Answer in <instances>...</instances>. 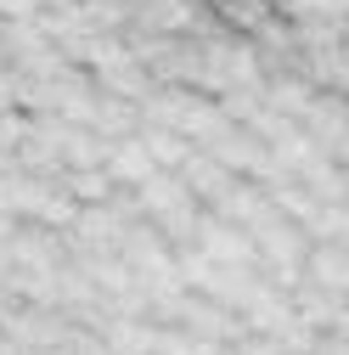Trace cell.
I'll return each mask as SVG.
<instances>
[{
  "label": "cell",
  "mask_w": 349,
  "mask_h": 355,
  "mask_svg": "<svg viewBox=\"0 0 349 355\" xmlns=\"http://www.w3.org/2000/svg\"><path fill=\"white\" fill-rule=\"evenodd\" d=\"M174 175H181V187H186L192 203H214V198H220V192L237 181V175H231L220 158H214V153H197V147H186V158L174 164Z\"/></svg>",
  "instance_id": "6da1fadb"
},
{
  "label": "cell",
  "mask_w": 349,
  "mask_h": 355,
  "mask_svg": "<svg viewBox=\"0 0 349 355\" xmlns=\"http://www.w3.org/2000/svg\"><path fill=\"white\" fill-rule=\"evenodd\" d=\"M129 23L136 28H152V34H192V28H214L203 17L197 0H147V6L129 12Z\"/></svg>",
  "instance_id": "7a4b0ae2"
},
{
  "label": "cell",
  "mask_w": 349,
  "mask_h": 355,
  "mask_svg": "<svg viewBox=\"0 0 349 355\" xmlns=\"http://www.w3.org/2000/svg\"><path fill=\"white\" fill-rule=\"evenodd\" d=\"M208 214H220V220H231V226H253V220H265L271 214V198H265V187H248V181H231L220 198L208 203Z\"/></svg>",
  "instance_id": "3957f363"
},
{
  "label": "cell",
  "mask_w": 349,
  "mask_h": 355,
  "mask_svg": "<svg viewBox=\"0 0 349 355\" xmlns=\"http://www.w3.org/2000/svg\"><path fill=\"white\" fill-rule=\"evenodd\" d=\"M259 102L276 107V113H287V119H304V107L316 102V85L304 79V73H287V79L276 73L271 85H259Z\"/></svg>",
  "instance_id": "277c9868"
},
{
  "label": "cell",
  "mask_w": 349,
  "mask_h": 355,
  "mask_svg": "<svg viewBox=\"0 0 349 355\" xmlns=\"http://www.w3.org/2000/svg\"><path fill=\"white\" fill-rule=\"evenodd\" d=\"M136 136H141V147H147V158H152L158 169H174V164L186 158V147H192L181 130H169V124H141Z\"/></svg>",
  "instance_id": "5b68a950"
},
{
  "label": "cell",
  "mask_w": 349,
  "mask_h": 355,
  "mask_svg": "<svg viewBox=\"0 0 349 355\" xmlns=\"http://www.w3.org/2000/svg\"><path fill=\"white\" fill-rule=\"evenodd\" d=\"M62 192H68L73 203H102V198L113 192V175H107L102 164H91V169H62Z\"/></svg>",
  "instance_id": "8992f818"
},
{
  "label": "cell",
  "mask_w": 349,
  "mask_h": 355,
  "mask_svg": "<svg viewBox=\"0 0 349 355\" xmlns=\"http://www.w3.org/2000/svg\"><path fill=\"white\" fill-rule=\"evenodd\" d=\"M226 355H287L271 333H242V338H231V349Z\"/></svg>",
  "instance_id": "52a82bcc"
},
{
  "label": "cell",
  "mask_w": 349,
  "mask_h": 355,
  "mask_svg": "<svg viewBox=\"0 0 349 355\" xmlns=\"http://www.w3.org/2000/svg\"><path fill=\"white\" fill-rule=\"evenodd\" d=\"M39 0H0V17H34Z\"/></svg>",
  "instance_id": "ba28073f"
}]
</instances>
